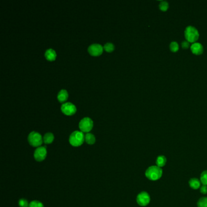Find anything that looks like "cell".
I'll return each instance as SVG.
<instances>
[{
    "label": "cell",
    "instance_id": "cell-1",
    "mask_svg": "<svg viewBox=\"0 0 207 207\" xmlns=\"http://www.w3.org/2000/svg\"><path fill=\"white\" fill-rule=\"evenodd\" d=\"M85 135L82 131H75L69 136V143L73 147L81 146L85 140Z\"/></svg>",
    "mask_w": 207,
    "mask_h": 207
},
{
    "label": "cell",
    "instance_id": "cell-2",
    "mask_svg": "<svg viewBox=\"0 0 207 207\" xmlns=\"http://www.w3.org/2000/svg\"><path fill=\"white\" fill-rule=\"evenodd\" d=\"M162 173L163 172L161 168L157 166H151L147 169L145 176L148 179L154 181L162 177Z\"/></svg>",
    "mask_w": 207,
    "mask_h": 207
},
{
    "label": "cell",
    "instance_id": "cell-3",
    "mask_svg": "<svg viewBox=\"0 0 207 207\" xmlns=\"http://www.w3.org/2000/svg\"><path fill=\"white\" fill-rule=\"evenodd\" d=\"M28 142L34 147H40L43 142L42 135L36 131H32L28 136Z\"/></svg>",
    "mask_w": 207,
    "mask_h": 207
},
{
    "label": "cell",
    "instance_id": "cell-4",
    "mask_svg": "<svg viewBox=\"0 0 207 207\" xmlns=\"http://www.w3.org/2000/svg\"><path fill=\"white\" fill-rule=\"evenodd\" d=\"M185 37L189 43H193L198 40L199 34L198 31L194 27L189 26L185 29Z\"/></svg>",
    "mask_w": 207,
    "mask_h": 207
},
{
    "label": "cell",
    "instance_id": "cell-5",
    "mask_svg": "<svg viewBox=\"0 0 207 207\" xmlns=\"http://www.w3.org/2000/svg\"><path fill=\"white\" fill-rule=\"evenodd\" d=\"M93 127V121L91 118L88 117H86L82 118L79 123V128L82 132L88 133L92 129Z\"/></svg>",
    "mask_w": 207,
    "mask_h": 207
},
{
    "label": "cell",
    "instance_id": "cell-6",
    "mask_svg": "<svg viewBox=\"0 0 207 207\" xmlns=\"http://www.w3.org/2000/svg\"><path fill=\"white\" fill-rule=\"evenodd\" d=\"M150 201L151 198L150 194L145 191L141 192L137 197V202L142 207H145L148 205L150 202Z\"/></svg>",
    "mask_w": 207,
    "mask_h": 207
},
{
    "label": "cell",
    "instance_id": "cell-7",
    "mask_svg": "<svg viewBox=\"0 0 207 207\" xmlns=\"http://www.w3.org/2000/svg\"><path fill=\"white\" fill-rule=\"evenodd\" d=\"M61 109L64 114L69 115L74 114L77 111V108L75 104L71 102H66L62 104L61 106Z\"/></svg>",
    "mask_w": 207,
    "mask_h": 207
},
{
    "label": "cell",
    "instance_id": "cell-8",
    "mask_svg": "<svg viewBox=\"0 0 207 207\" xmlns=\"http://www.w3.org/2000/svg\"><path fill=\"white\" fill-rule=\"evenodd\" d=\"M47 155V150L45 147H40L37 148L34 152V158L38 162L44 160Z\"/></svg>",
    "mask_w": 207,
    "mask_h": 207
},
{
    "label": "cell",
    "instance_id": "cell-9",
    "mask_svg": "<svg viewBox=\"0 0 207 207\" xmlns=\"http://www.w3.org/2000/svg\"><path fill=\"white\" fill-rule=\"evenodd\" d=\"M88 50L91 55L97 56L100 55L102 53L103 47L99 43H93L88 47Z\"/></svg>",
    "mask_w": 207,
    "mask_h": 207
},
{
    "label": "cell",
    "instance_id": "cell-10",
    "mask_svg": "<svg viewBox=\"0 0 207 207\" xmlns=\"http://www.w3.org/2000/svg\"><path fill=\"white\" fill-rule=\"evenodd\" d=\"M191 50L194 54L196 55H200L202 53L204 48L202 45L199 43H194L191 46Z\"/></svg>",
    "mask_w": 207,
    "mask_h": 207
},
{
    "label": "cell",
    "instance_id": "cell-11",
    "mask_svg": "<svg viewBox=\"0 0 207 207\" xmlns=\"http://www.w3.org/2000/svg\"><path fill=\"white\" fill-rule=\"evenodd\" d=\"M68 97V93L66 89H61L58 94H57V99L60 102H63L67 100Z\"/></svg>",
    "mask_w": 207,
    "mask_h": 207
},
{
    "label": "cell",
    "instance_id": "cell-12",
    "mask_svg": "<svg viewBox=\"0 0 207 207\" xmlns=\"http://www.w3.org/2000/svg\"><path fill=\"white\" fill-rule=\"evenodd\" d=\"M201 181L196 179V178H193L191 179L189 181V185L190 186V187L194 190H197L199 188H201Z\"/></svg>",
    "mask_w": 207,
    "mask_h": 207
},
{
    "label": "cell",
    "instance_id": "cell-13",
    "mask_svg": "<svg viewBox=\"0 0 207 207\" xmlns=\"http://www.w3.org/2000/svg\"><path fill=\"white\" fill-rule=\"evenodd\" d=\"M45 55V57L47 58V60L52 61L55 59L56 54L55 51L53 49L49 48L46 51Z\"/></svg>",
    "mask_w": 207,
    "mask_h": 207
},
{
    "label": "cell",
    "instance_id": "cell-14",
    "mask_svg": "<svg viewBox=\"0 0 207 207\" xmlns=\"http://www.w3.org/2000/svg\"><path fill=\"white\" fill-rule=\"evenodd\" d=\"M86 142L89 145H93L96 142V137L92 133H88L85 136Z\"/></svg>",
    "mask_w": 207,
    "mask_h": 207
},
{
    "label": "cell",
    "instance_id": "cell-15",
    "mask_svg": "<svg viewBox=\"0 0 207 207\" xmlns=\"http://www.w3.org/2000/svg\"><path fill=\"white\" fill-rule=\"evenodd\" d=\"M43 142L46 144H51L54 140V136L52 133H47L43 137Z\"/></svg>",
    "mask_w": 207,
    "mask_h": 207
},
{
    "label": "cell",
    "instance_id": "cell-16",
    "mask_svg": "<svg viewBox=\"0 0 207 207\" xmlns=\"http://www.w3.org/2000/svg\"><path fill=\"white\" fill-rule=\"evenodd\" d=\"M166 163V158L164 155H159L156 160L157 166L161 168L165 165Z\"/></svg>",
    "mask_w": 207,
    "mask_h": 207
},
{
    "label": "cell",
    "instance_id": "cell-17",
    "mask_svg": "<svg viewBox=\"0 0 207 207\" xmlns=\"http://www.w3.org/2000/svg\"><path fill=\"white\" fill-rule=\"evenodd\" d=\"M115 48V46L114 45L113 43H106L104 44V45L103 46V49L107 52H112Z\"/></svg>",
    "mask_w": 207,
    "mask_h": 207
},
{
    "label": "cell",
    "instance_id": "cell-18",
    "mask_svg": "<svg viewBox=\"0 0 207 207\" xmlns=\"http://www.w3.org/2000/svg\"><path fill=\"white\" fill-rule=\"evenodd\" d=\"M169 7V4L165 1H162L159 4V8L162 11H166Z\"/></svg>",
    "mask_w": 207,
    "mask_h": 207
},
{
    "label": "cell",
    "instance_id": "cell-19",
    "mask_svg": "<svg viewBox=\"0 0 207 207\" xmlns=\"http://www.w3.org/2000/svg\"><path fill=\"white\" fill-rule=\"evenodd\" d=\"M169 48H170V50L172 52H177L179 50V45L177 42H172L171 43V44L169 45Z\"/></svg>",
    "mask_w": 207,
    "mask_h": 207
},
{
    "label": "cell",
    "instance_id": "cell-20",
    "mask_svg": "<svg viewBox=\"0 0 207 207\" xmlns=\"http://www.w3.org/2000/svg\"><path fill=\"white\" fill-rule=\"evenodd\" d=\"M198 207H207V198H201L198 202Z\"/></svg>",
    "mask_w": 207,
    "mask_h": 207
},
{
    "label": "cell",
    "instance_id": "cell-21",
    "mask_svg": "<svg viewBox=\"0 0 207 207\" xmlns=\"http://www.w3.org/2000/svg\"><path fill=\"white\" fill-rule=\"evenodd\" d=\"M201 182L204 185H207V170L204 171L201 175Z\"/></svg>",
    "mask_w": 207,
    "mask_h": 207
},
{
    "label": "cell",
    "instance_id": "cell-22",
    "mask_svg": "<svg viewBox=\"0 0 207 207\" xmlns=\"http://www.w3.org/2000/svg\"><path fill=\"white\" fill-rule=\"evenodd\" d=\"M29 207H44V205L40 201H33L29 203Z\"/></svg>",
    "mask_w": 207,
    "mask_h": 207
},
{
    "label": "cell",
    "instance_id": "cell-23",
    "mask_svg": "<svg viewBox=\"0 0 207 207\" xmlns=\"http://www.w3.org/2000/svg\"><path fill=\"white\" fill-rule=\"evenodd\" d=\"M18 205L20 207H29V204L28 201L25 199H21L18 201Z\"/></svg>",
    "mask_w": 207,
    "mask_h": 207
},
{
    "label": "cell",
    "instance_id": "cell-24",
    "mask_svg": "<svg viewBox=\"0 0 207 207\" xmlns=\"http://www.w3.org/2000/svg\"><path fill=\"white\" fill-rule=\"evenodd\" d=\"M182 47L185 49L188 48L190 47V43L188 41H183L182 43Z\"/></svg>",
    "mask_w": 207,
    "mask_h": 207
},
{
    "label": "cell",
    "instance_id": "cell-25",
    "mask_svg": "<svg viewBox=\"0 0 207 207\" xmlns=\"http://www.w3.org/2000/svg\"><path fill=\"white\" fill-rule=\"evenodd\" d=\"M201 190V193L202 194H207V185H203L202 187H201L200 188Z\"/></svg>",
    "mask_w": 207,
    "mask_h": 207
}]
</instances>
